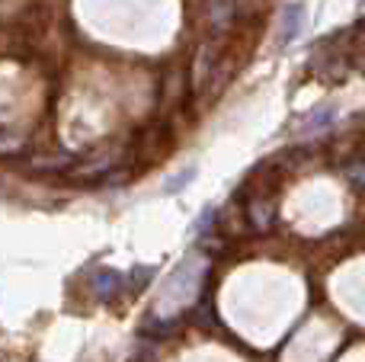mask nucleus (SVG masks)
Here are the masks:
<instances>
[{
    "label": "nucleus",
    "mask_w": 365,
    "mask_h": 362,
    "mask_svg": "<svg viewBox=\"0 0 365 362\" xmlns=\"http://www.w3.org/2000/svg\"><path fill=\"white\" fill-rule=\"evenodd\" d=\"M346 180L353 186H365V160H349L346 164Z\"/></svg>",
    "instance_id": "obj_6"
},
{
    "label": "nucleus",
    "mask_w": 365,
    "mask_h": 362,
    "mask_svg": "<svg viewBox=\"0 0 365 362\" xmlns=\"http://www.w3.org/2000/svg\"><path fill=\"white\" fill-rule=\"evenodd\" d=\"M122 286H125V276L115 273V269H100V273H93V292H96V299H103V301L115 299V295L122 292Z\"/></svg>",
    "instance_id": "obj_2"
},
{
    "label": "nucleus",
    "mask_w": 365,
    "mask_h": 362,
    "mask_svg": "<svg viewBox=\"0 0 365 362\" xmlns=\"http://www.w3.org/2000/svg\"><path fill=\"white\" fill-rule=\"evenodd\" d=\"M330 122H334V106H321V109H314V115H311V119L302 125V135H314V132H321V128H327Z\"/></svg>",
    "instance_id": "obj_5"
},
{
    "label": "nucleus",
    "mask_w": 365,
    "mask_h": 362,
    "mask_svg": "<svg viewBox=\"0 0 365 362\" xmlns=\"http://www.w3.org/2000/svg\"><path fill=\"white\" fill-rule=\"evenodd\" d=\"M192 177H195V167H186V170L177 173V177H173V180H167V192H180L182 186H186Z\"/></svg>",
    "instance_id": "obj_8"
},
{
    "label": "nucleus",
    "mask_w": 365,
    "mask_h": 362,
    "mask_svg": "<svg viewBox=\"0 0 365 362\" xmlns=\"http://www.w3.org/2000/svg\"><path fill=\"white\" fill-rule=\"evenodd\" d=\"M247 215H250L253 228L257 231H266L272 224V218H276V205L269 202V199H253L250 209H247Z\"/></svg>",
    "instance_id": "obj_4"
},
{
    "label": "nucleus",
    "mask_w": 365,
    "mask_h": 362,
    "mask_svg": "<svg viewBox=\"0 0 365 362\" xmlns=\"http://www.w3.org/2000/svg\"><path fill=\"white\" fill-rule=\"evenodd\" d=\"M205 10H208V26H212V32H225L234 16V0H208Z\"/></svg>",
    "instance_id": "obj_3"
},
{
    "label": "nucleus",
    "mask_w": 365,
    "mask_h": 362,
    "mask_svg": "<svg viewBox=\"0 0 365 362\" xmlns=\"http://www.w3.org/2000/svg\"><path fill=\"white\" fill-rule=\"evenodd\" d=\"M356 61H359V64H356V68H359V71H365V48L359 51V58H356Z\"/></svg>",
    "instance_id": "obj_9"
},
{
    "label": "nucleus",
    "mask_w": 365,
    "mask_h": 362,
    "mask_svg": "<svg viewBox=\"0 0 365 362\" xmlns=\"http://www.w3.org/2000/svg\"><path fill=\"white\" fill-rule=\"evenodd\" d=\"M151 276H154V267H138L132 273V279H128V286H132V292H138L141 286H148L151 282Z\"/></svg>",
    "instance_id": "obj_7"
},
{
    "label": "nucleus",
    "mask_w": 365,
    "mask_h": 362,
    "mask_svg": "<svg viewBox=\"0 0 365 362\" xmlns=\"http://www.w3.org/2000/svg\"><path fill=\"white\" fill-rule=\"evenodd\" d=\"M304 29V4H289L279 16V45H292Z\"/></svg>",
    "instance_id": "obj_1"
}]
</instances>
